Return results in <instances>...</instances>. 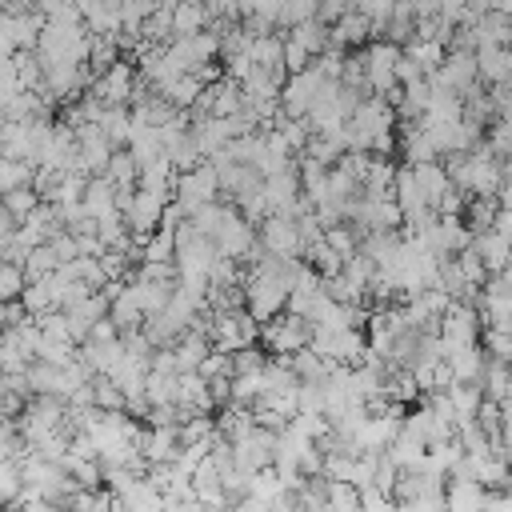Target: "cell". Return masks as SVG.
I'll return each mask as SVG.
<instances>
[{
  "label": "cell",
  "mask_w": 512,
  "mask_h": 512,
  "mask_svg": "<svg viewBox=\"0 0 512 512\" xmlns=\"http://www.w3.org/2000/svg\"><path fill=\"white\" fill-rule=\"evenodd\" d=\"M24 284H28L24 264H12V260H4V256H0V300H16Z\"/></svg>",
  "instance_id": "cell-14"
},
{
  "label": "cell",
  "mask_w": 512,
  "mask_h": 512,
  "mask_svg": "<svg viewBox=\"0 0 512 512\" xmlns=\"http://www.w3.org/2000/svg\"><path fill=\"white\" fill-rule=\"evenodd\" d=\"M288 36H292V40H296V44H304V48H308V52H312V56H316V52H324V48H328V24H324V20H320V16H308V20H296V24H292V32H288Z\"/></svg>",
  "instance_id": "cell-8"
},
{
  "label": "cell",
  "mask_w": 512,
  "mask_h": 512,
  "mask_svg": "<svg viewBox=\"0 0 512 512\" xmlns=\"http://www.w3.org/2000/svg\"><path fill=\"white\" fill-rule=\"evenodd\" d=\"M0 204L16 216V220H24L36 204H40V192L32 188V184H20V188H8V192H0Z\"/></svg>",
  "instance_id": "cell-10"
},
{
  "label": "cell",
  "mask_w": 512,
  "mask_h": 512,
  "mask_svg": "<svg viewBox=\"0 0 512 512\" xmlns=\"http://www.w3.org/2000/svg\"><path fill=\"white\" fill-rule=\"evenodd\" d=\"M368 36H372V24H368V16L360 12V8H348L340 20H332L328 24V44H336V48H364L368 44Z\"/></svg>",
  "instance_id": "cell-5"
},
{
  "label": "cell",
  "mask_w": 512,
  "mask_h": 512,
  "mask_svg": "<svg viewBox=\"0 0 512 512\" xmlns=\"http://www.w3.org/2000/svg\"><path fill=\"white\" fill-rule=\"evenodd\" d=\"M216 192H220V176H216V168L212 164H196V168H188V172H176V184H172V196L188 208V212H196L200 204H208V200H216Z\"/></svg>",
  "instance_id": "cell-2"
},
{
  "label": "cell",
  "mask_w": 512,
  "mask_h": 512,
  "mask_svg": "<svg viewBox=\"0 0 512 512\" xmlns=\"http://www.w3.org/2000/svg\"><path fill=\"white\" fill-rule=\"evenodd\" d=\"M20 484H24V476H20V460H16V456L0 460V504H12L16 492H20Z\"/></svg>",
  "instance_id": "cell-15"
},
{
  "label": "cell",
  "mask_w": 512,
  "mask_h": 512,
  "mask_svg": "<svg viewBox=\"0 0 512 512\" xmlns=\"http://www.w3.org/2000/svg\"><path fill=\"white\" fill-rule=\"evenodd\" d=\"M56 268H60V260H56V252L48 248V240H44V244H36V248L24 256V276H28V280L48 276V272H56Z\"/></svg>",
  "instance_id": "cell-13"
},
{
  "label": "cell",
  "mask_w": 512,
  "mask_h": 512,
  "mask_svg": "<svg viewBox=\"0 0 512 512\" xmlns=\"http://www.w3.org/2000/svg\"><path fill=\"white\" fill-rule=\"evenodd\" d=\"M92 396H96V408H104V412H124V388H120L112 376H92Z\"/></svg>",
  "instance_id": "cell-11"
},
{
  "label": "cell",
  "mask_w": 512,
  "mask_h": 512,
  "mask_svg": "<svg viewBox=\"0 0 512 512\" xmlns=\"http://www.w3.org/2000/svg\"><path fill=\"white\" fill-rule=\"evenodd\" d=\"M116 192H124V188H136V176H140V160L132 156V148H112V156H108V164H104V172H100Z\"/></svg>",
  "instance_id": "cell-7"
},
{
  "label": "cell",
  "mask_w": 512,
  "mask_h": 512,
  "mask_svg": "<svg viewBox=\"0 0 512 512\" xmlns=\"http://www.w3.org/2000/svg\"><path fill=\"white\" fill-rule=\"evenodd\" d=\"M20 308L28 312V316H40V312H48V308H56V300H52V292H48V280L44 276H36V280H28L24 288H20Z\"/></svg>",
  "instance_id": "cell-9"
},
{
  "label": "cell",
  "mask_w": 512,
  "mask_h": 512,
  "mask_svg": "<svg viewBox=\"0 0 512 512\" xmlns=\"http://www.w3.org/2000/svg\"><path fill=\"white\" fill-rule=\"evenodd\" d=\"M308 340H312V320H304L300 312H288V308H280L276 316H268L264 328H260V344L272 356H292Z\"/></svg>",
  "instance_id": "cell-1"
},
{
  "label": "cell",
  "mask_w": 512,
  "mask_h": 512,
  "mask_svg": "<svg viewBox=\"0 0 512 512\" xmlns=\"http://www.w3.org/2000/svg\"><path fill=\"white\" fill-rule=\"evenodd\" d=\"M16 224H20V220H16V216H12V212H8L4 204H0V252L8 248V240H12V232H16Z\"/></svg>",
  "instance_id": "cell-16"
},
{
  "label": "cell",
  "mask_w": 512,
  "mask_h": 512,
  "mask_svg": "<svg viewBox=\"0 0 512 512\" xmlns=\"http://www.w3.org/2000/svg\"><path fill=\"white\" fill-rule=\"evenodd\" d=\"M324 244H328L332 252H340L344 260H348V256H352V252L360 248V236H356V232H352L348 224H340V220H336V224H324Z\"/></svg>",
  "instance_id": "cell-12"
},
{
  "label": "cell",
  "mask_w": 512,
  "mask_h": 512,
  "mask_svg": "<svg viewBox=\"0 0 512 512\" xmlns=\"http://www.w3.org/2000/svg\"><path fill=\"white\" fill-rule=\"evenodd\" d=\"M260 248L276 252V256H304V240H300V224L288 212H268L260 220Z\"/></svg>",
  "instance_id": "cell-3"
},
{
  "label": "cell",
  "mask_w": 512,
  "mask_h": 512,
  "mask_svg": "<svg viewBox=\"0 0 512 512\" xmlns=\"http://www.w3.org/2000/svg\"><path fill=\"white\" fill-rule=\"evenodd\" d=\"M4 392H8V372L0 368V396H4Z\"/></svg>",
  "instance_id": "cell-17"
},
{
  "label": "cell",
  "mask_w": 512,
  "mask_h": 512,
  "mask_svg": "<svg viewBox=\"0 0 512 512\" xmlns=\"http://www.w3.org/2000/svg\"><path fill=\"white\" fill-rule=\"evenodd\" d=\"M132 84H136V72L128 60H112L104 72H96V96L104 104H128L132 100Z\"/></svg>",
  "instance_id": "cell-4"
},
{
  "label": "cell",
  "mask_w": 512,
  "mask_h": 512,
  "mask_svg": "<svg viewBox=\"0 0 512 512\" xmlns=\"http://www.w3.org/2000/svg\"><path fill=\"white\" fill-rule=\"evenodd\" d=\"M212 24V12L204 0H176L172 4V36H192Z\"/></svg>",
  "instance_id": "cell-6"
},
{
  "label": "cell",
  "mask_w": 512,
  "mask_h": 512,
  "mask_svg": "<svg viewBox=\"0 0 512 512\" xmlns=\"http://www.w3.org/2000/svg\"><path fill=\"white\" fill-rule=\"evenodd\" d=\"M0 8H4V0H0Z\"/></svg>",
  "instance_id": "cell-18"
}]
</instances>
